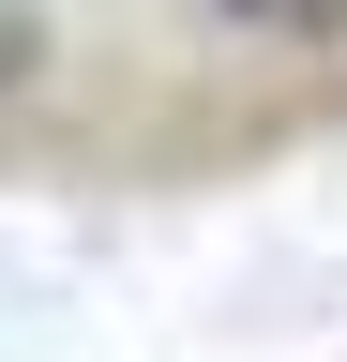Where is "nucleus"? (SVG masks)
<instances>
[{"mask_svg":"<svg viewBox=\"0 0 347 362\" xmlns=\"http://www.w3.org/2000/svg\"><path fill=\"white\" fill-rule=\"evenodd\" d=\"M196 16H227L257 45H347V0H196Z\"/></svg>","mask_w":347,"mask_h":362,"instance_id":"obj_1","label":"nucleus"}]
</instances>
